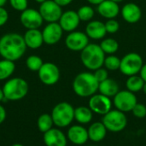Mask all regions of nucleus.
Returning a JSON list of instances; mask_svg holds the SVG:
<instances>
[{"mask_svg":"<svg viewBox=\"0 0 146 146\" xmlns=\"http://www.w3.org/2000/svg\"><path fill=\"white\" fill-rule=\"evenodd\" d=\"M58 23L64 32L71 33L77 29L80 23V20L79 18L77 11L67 10L62 12Z\"/></svg>","mask_w":146,"mask_h":146,"instance_id":"nucleus-15","label":"nucleus"},{"mask_svg":"<svg viewBox=\"0 0 146 146\" xmlns=\"http://www.w3.org/2000/svg\"><path fill=\"white\" fill-rule=\"evenodd\" d=\"M53 126H54V122H53L51 115L42 114L38 118L37 127H38V130L41 133H46L47 131H49L51 128H53Z\"/></svg>","mask_w":146,"mask_h":146,"instance_id":"nucleus-27","label":"nucleus"},{"mask_svg":"<svg viewBox=\"0 0 146 146\" xmlns=\"http://www.w3.org/2000/svg\"><path fill=\"white\" fill-rule=\"evenodd\" d=\"M27 48L23 36L17 33H8L0 38V56L3 59L17 61L24 56Z\"/></svg>","mask_w":146,"mask_h":146,"instance_id":"nucleus-1","label":"nucleus"},{"mask_svg":"<svg viewBox=\"0 0 146 146\" xmlns=\"http://www.w3.org/2000/svg\"><path fill=\"white\" fill-rule=\"evenodd\" d=\"M104 25L107 33H115L120 29V24L115 19L107 20L106 22H104Z\"/></svg>","mask_w":146,"mask_h":146,"instance_id":"nucleus-32","label":"nucleus"},{"mask_svg":"<svg viewBox=\"0 0 146 146\" xmlns=\"http://www.w3.org/2000/svg\"><path fill=\"white\" fill-rule=\"evenodd\" d=\"M105 53L98 44H89L80 51V61L90 71H95L104 67Z\"/></svg>","mask_w":146,"mask_h":146,"instance_id":"nucleus-3","label":"nucleus"},{"mask_svg":"<svg viewBox=\"0 0 146 146\" xmlns=\"http://www.w3.org/2000/svg\"><path fill=\"white\" fill-rule=\"evenodd\" d=\"M102 122L108 131L119 133L126 128L127 125V118L125 113L115 109L111 110L106 115H103Z\"/></svg>","mask_w":146,"mask_h":146,"instance_id":"nucleus-7","label":"nucleus"},{"mask_svg":"<svg viewBox=\"0 0 146 146\" xmlns=\"http://www.w3.org/2000/svg\"><path fill=\"white\" fill-rule=\"evenodd\" d=\"M133 115L137 118H144L146 116V106L143 104H137L132 110Z\"/></svg>","mask_w":146,"mask_h":146,"instance_id":"nucleus-34","label":"nucleus"},{"mask_svg":"<svg viewBox=\"0 0 146 146\" xmlns=\"http://www.w3.org/2000/svg\"><path fill=\"white\" fill-rule=\"evenodd\" d=\"M89 139L93 142H101L103 141L107 135V128L102 121L93 122L87 129Z\"/></svg>","mask_w":146,"mask_h":146,"instance_id":"nucleus-22","label":"nucleus"},{"mask_svg":"<svg viewBox=\"0 0 146 146\" xmlns=\"http://www.w3.org/2000/svg\"><path fill=\"white\" fill-rule=\"evenodd\" d=\"M120 91L119 84L116 80L108 78L105 80L99 83L98 92L99 93L108 97V98H114Z\"/></svg>","mask_w":146,"mask_h":146,"instance_id":"nucleus-23","label":"nucleus"},{"mask_svg":"<svg viewBox=\"0 0 146 146\" xmlns=\"http://www.w3.org/2000/svg\"><path fill=\"white\" fill-rule=\"evenodd\" d=\"M25 44L27 48L32 50H37L40 48L44 44L42 31L39 29H28L23 35Z\"/></svg>","mask_w":146,"mask_h":146,"instance_id":"nucleus-21","label":"nucleus"},{"mask_svg":"<svg viewBox=\"0 0 146 146\" xmlns=\"http://www.w3.org/2000/svg\"><path fill=\"white\" fill-rule=\"evenodd\" d=\"M99 82L93 73L82 72L78 74L73 81V90L80 98H90L98 92Z\"/></svg>","mask_w":146,"mask_h":146,"instance_id":"nucleus-2","label":"nucleus"},{"mask_svg":"<svg viewBox=\"0 0 146 146\" xmlns=\"http://www.w3.org/2000/svg\"><path fill=\"white\" fill-rule=\"evenodd\" d=\"M7 1H9V0H0V7H3L5 5V3H7Z\"/></svg>","mask_w":146,"mask_h":146,"instance_id":"nucleus-42","label":"nucleus"},{"mask_svg":"<svg viewBox=\"0 0 146 146\" xmlns=\"http://www.w3.org/2000/svg\"><path fill=\"white\" fill-rule=\"evenodd\" d=\"M50 115L54 125L58 128H64L74 120V108L69 103L62 102L54 106Z\"/></svg>","mask_w":146,"mask_h":146,"instance_id":"nucleus-5","label":"nucleus"},{"mask_svg":"<svg viewBox=\"0 0 146 146\" xmlns=\"http://www.w3.org/2000/svg\"><path fill=\"white\" fill-rule=\"evenodd\" d=\"M97 10L98 14L107 19H115L121 12L119 3H116L111 0H104L100 4L98 5Z\"/></svg>","mask_w":146,"mask_h":146,"instance_id":"nucleus-19","label":"nucleus"},{"mask_svg":"<svg viewBox=\"0 0 146 146\" xmlns=\"http://www.w3.org/2000/svg\"><path fill=\"white\" fill-rule=\"evenodd\" d=\"M10 6L17 10L22 12L28 8V0H9Z\"/></svg>","mask_w":146,"mask_h":146,"instance_id":"nucleus-33","label":"nucleus"},{"mask_svg":"<svg viewBox=\"0 0 146 146\" xmlns=\"http://www.w3.org/2000/svg\"><path fill=\"white\" fill-rule=\"evenodd\" d=\"M93 118V112L89 107L79 106L74 109V120L80 125L88 124Z\"/></svg>","mask_w":146,"mask_h":146,"instance_id":"nucleus-24","label":"nucleus"},{"mask_svg":"<svg viewBox=\"0 0 146 146\" xmlns=\"http://www.w3.org/2000/svg\"><path fill=\"white\" fill-rule=\"evenodd\" d=\"M139 75L144 80V81L146 82V63L143 65V67H142V68H141V70L139 72Z\"/></svg>","mask_w":146,"mask_h":146,"instance_id":"nucleus-39","label":"nucleus"},{"mask_svg":"<svg viewBox=\"0 0 146 146\" xmlns=\"http://www.w3.org/2000/svg\"><path fill=\"white\" fill-rule=\"evenodd\" d=\"M9 20V13L4 7H0V27L7 23Z\"/></svg>","mask_w":146,"mask_h":146,"instance_id":"nucleus-36","label":"nucleus"},{"mask_svg":"<svg viewBox=\"0 0 146 146\" xmlns=\"http://www.w3.org/2000/svg\"><path fill=\"white\" fill-rule=\"evenodd\" d=\"M144 65L142 56L136 52H130L121 59L120 71L122 74L129 77L139 74Z\"/></svg>","mask_w":146,"mask_h":146,"instance_id":"nucleus-6","label":"nucleus"},{"mask_svg":"<svg viewBox=\"0 0 146 146\" xmlns=\"http://www.w3.org/2000/svg\"><path fill=\"white\" fill-rule=\"evenodd\" d=\"M121 14L123 20L130 24H134L139 22L142 16V11L140 7L134 3H126L121 8Z\"/></svg>","mask_w":146,"mask_h":146,"instance_id":"nucleus-18","label":"nucleus"},{"mask_svg":"<svg viewBox=\"0 0 146 146\" xmlns=\"http://www.w3.org/2000/svg\"><path fill=\"white\" fill-rule=\"evenodd\" d=\"M67 138L68 140H69L74 145H83L89 139L88 131L85 127L81 125H74L68 128Z\"/></svg>","mask_w":146,"mask_h":146,"instance_id":"nucleus-16","label":"nucleus"},{"mask_svg":"<svg viewBox=\"0 0 146 146\" xmlns=\"http://www.w3.org/2000/svg\"><path fill=\"white\" fill-rule=\"evenodd\" d=\"M111 1H113V2H115L116 3H120L123 2V0H111Z\"/></svg>","mask_w":146,"mask_h":146,"instance_id":"nucleus-44","label":"nucleus"},{"mask_svg":"<svg viewBox=\"0 0 146 146\" xmlns=\"http://www.w3.org/2000/svg\"><path fill=\"white\" fill-rule=\"evenodd\" d=\"M11 146H24V145H21V144H14V145H12Z\"/></svg>","mask_w":146,"mask_h":146,"instance_id":"nucleus-46","label":"nucleus"},{"mask_svg":"<svg viewBox=\"0 0 146 146\" xmlns=\"http://www.w3.org/2000/svg\"><path fill=\"white\" fill-rule=\"evenodd\" d=\"M28 83L22 78L9 79L3 86L4 98L8 101H19L24 98L28 92Z\"/></svg>","mask_w":146,"mask_h":146,"instance_id":"nucleus-4","label":"nucleus"},{"mask_svg":"<svg viewBox=\"0 0 146 146\" xmlns=\"http://www.w3.org/2000/svg\"><path fill=\"white\" fill-rule=\"evenodd\" d=\"M121 58L115 55H109L105 56L104 67L109 71H116L120 69Z\"/></svg>","mask_w":146,"mask_h":146,"instance_id":"nucleus-29","label":"nucleus"},{"mask_svg":"<svg viewBox=\"0 0 146 146\" xmlns=\"http://www.w3.org/2000/svg\"><path fill=\"white\" fill-rule=\"evenodd\" d=\"M100 47L102 48L103 51L108 55H113L119 50V44L118 42L112 38H104L100 43Z\"/></svg>","mask_w":146,"mask_h":146,"instance_id":"nucleus-28","label":"nucleus"},{"mask_svg":"<svg viewBox=\"0 0 146 146\" xmlns=\"http://www.w3.org/2000/svg\"><path fill=\"white\" fill-rule=\"evenodd\" d=\"M104 0H87V2L89 3H91L92 5H98V4H100L102 2H104Z\"/></svg>","mask_w":146,"mask_h":146,"instance_id":"nucleus-40","label":"nucleus"},{"mask_svg":"<svg viewBox=\"0 0 146 146\" xmlns=\"http://www.w3.org/2000/svg\"><path fill=\"white\" fill-rule=\"evenodd\" d=\"M6 115H7V114H6V110H5L4 107L0 104V124H2L5 121Z\"/></svg>","mask_w":146,"mask_h":146,"instance_id":"nucleus-37","label":"nucleus"},{"mask_svg":"<svg viewBox=\"0 0 146 146\" xmlns=\"http://www.w3.org/2000/svg\"><path fill=\"white\" fill-rule=\"evenodd\" d=\"M142 91H143V92H144V93L146 95V82H145V84H144V86H143Z\"/></svg>","mask_w":146,"mask_h":146,"instance_id":"nucleus-43","label":"nucleus"},{"mask_svg":"<svg viewBox=\"0 0 146 146\" xmlns=\"http://www.w3.org/2000/svg\"><path fill=\"white\" fill-rule=\"evenodd\" d=\"M93 74H94L95 78L97 79V80H98L99 83L102 82V81H104V80H105L106 79L109 78L108 70H107L105 68H104V67H102V68H100L95 70L94 73H93Z\"/></svg>","mask_w":146,"mask_h":146,"instance_id":"nucleus-35","label":"nucleus"},{"mask_svg":"<svg viewBox=\"0 0 146 146\" xmlns=\"http://www.w3.org/2000/svg\"><path fill=\"white\" fill-rule=\"evenodd\" d=\"M40 81L46 86H53L56 84L61 76L59 68L53 62H44L40 69L38 71Z\"/></svg>","mask_w":146,"mask_h":146,"instance_id":"nucleus-9","label":"nucleus"},{"mask_svg":"<svg viewBox=\"0 0 146 146\" xmlns=\"http://www.w3.org/2000/svg\"><path fill=\"white\" fill-rule=\"evenodd\" d=\"M144 84H145L144 80L139 74L129 76L126 81L127 90H128L133 93H136V92L142 91Z\"/></svg>","mask_w":146,"mask_h":146,"instance_id":"nucleus-26","label":"nucleus"},{"mask_svg":"<svg viewBox=\"0 0 146 146\" xmlns=\"http://www.w3.org/2000/svg\"><path fill=\"white\" fill-rule=\"evenodd\" d=\"M43 64H44V62H43L42 58L36 55L29 56L26 61V65H27V68L33 72H38Z\"/></svg>","mask_w":146,"mask_h":146,"instance_id":"nucleus-30","label":"nucleus"},{"mask_svg":"<svg viewBox=\"0 0 146 146\" xmlns=\"http://www.w3.org/2000/svg\"><path fill=\"white\" fill-rule=\"evenodd\" d=\"M58 5H60L62 8V7H64V6H68V5H69L72 2H73V0H54Z\"/></svg>","mask_w":146,"mask_h":146,"instance_id":"nucleus-38","label":"nucleus"},{"mask_svg":"<svg viewBox=\"0 0 146 146\" xmlns=\"http://www.w3.org/2000/svg\"><path fill=\"white\" fill-rule=\"evenodd\" d=\"M77 14L79 15L80 21H88L89 22L93 18V16L95 15V11L92 6L83 5L78 9Z\"/></svg>","mask_w":146,"mask_h":146,"instance_id":"nucleus-31","label":"nucleus"},{"mask_svg":"<svg viewBox=\"0 0 146 146\" xmlns=\"http://www.w3.org/2000/svg\"><path fill=\"white\" fill-rule=\"evenodd\" d=\"M15 70V62L3 59L0 61V80H5L11 77Z\"/></svg>","mask_w":146,"mask_h":146,"instance_id":"nucleus-25","label":"nucleus"},{"mask_svg":"<svg viewBox=\"0 0 146 146\" xmlns=\"http://www.w3.org/2000/svg\"><path fill=\"white\" fill-rule=\"evenodd\" d=\"M38 11L44 20L47 23L58 22L62 14V9L54 0H46L40 3Z\"/></svg>","mask_w":146,"mask_h":146,"instance_id":"nucleus-10","label":"nucleus"},{"mask_svg":"<svg viewBox=\"0 0 146 146\" xmlns=\"http://www.w3.org/2000/svg\"><path fill=\"white\" fill-rule=\"evenodd\" d=\"M137 104L138 100L135 93L128 90L119 91V92L113 98V105L116 110L123 113L132 111Z\"/></svg>","mask_w":146,"mask_h":146,"instance_id":"nucleus-8","label":"nucleus"},{"mask_svg":"<svg viewBox=\"0 0 146 146\" xmlns=\"http://www.w3.org/2000/svg\"><path fill=\"white\" fill-rule=\"evenodd\" d=\"M86 35L89 38L98 40L103 39L105 35L107 34L104 22L100 21H90L86 27Z\"/></svg>","mask_w":146,"mask_h":146,"instance_id":"nucleus-20","label":"nucleus"},{"mask_svg":"<svg viewBox=\"0 0 146 146\" xmlns=\"http://www.w3.org/2000/svg\"><path fill=\"white\" fill-rule=\"evenodd\" d=\"M35 2H37V3H44V2H45L46 0H34Z\"/></svg>","mask_w":146,"mask_h":146,"instance_id":"nucleus-45","label":"nucleus"},{"mask_svg":"<svg viewBox=\"0 0 146 146\" xmlns=\"http://www.w3.org/2000/svg\"><path fill=\"white\" fill-rule=\"evenodd\" d=\"M113 102L110 98H108L101 93H96L90 97L88 101V107L95 114L104 115L112 110Z\"/></svg>","mask_w":146,"mask_h":146,"instance_id":"nucleus-11","label":"nucleus"},{"mask_svg":"<svg viewBox=\"0 0 146 146\" xmlns=\"http://www.w3.org/2000/svg\"><path fill=\"white\" fill-rule=\"evenodd\" d=\"M20 21L27 29H39L43 25L44 20L38 10L32 8H27L20 15Z\"/></svg>","mask_w":146,"mask_h":146,"instance_id":"nucleus-13","label":"nucleus"},{"mask_svg":"<svg viewBox=\"0 0 146 146\" xmlns=\"http://www.w3.org/2000/svg\"><path fill=\"white\" fill-rule=\"evenodd\" d=\"M4 99H5V98H4V94H3V88H1V87H0V103H1V102H3Z\"/></svg>","mask_w":146,"mask_h":146,"instance_id":"nucleus-41","label":"nucleus"},{"mask_svg":"<svg viewBox=\"0 0 146 146\" xmlns=\"http://www.w3.org/2000/svg\"><path fill=\"white\" fill-rule=\"evenodd\" d=\"M63 30L58 22H50L42 30L44 44L53 45L57 44L62 38Z\"/></svg>","mask_w":146,"mask_h":146,"instance_id":"nucleus-14","label":"nucleus"},{"mask_svg":"<svg viewBox=\"0 0 146 146\" xmlns=\"http://www.w3.org/2000/svg\"><path fill=\"white\" fill-rule=\"evenodd\" d=\"M44 143L46 146H67L68 138L58 127H53L44 133Z\"/></svg>","mask_w":146,"mask_h":146,"instance_id":"nucleus-17","label":"nucleus"},{"mask_svg":"<svg viewBox=\"0 0 146 146\" xmlns=\"http://www.w3.org/2000/svg\"><path fill=\"white\" fill-rule=\"evenodd\" d=\"M89 38L86 33L81 31H73L68 33L65 38L66 47L72 51H82L89 44Z\"/></svg>","mask_w":146,"mask_h":146,"instance_id":"nucleus-12","label":"nucleus"}]
</instances>
